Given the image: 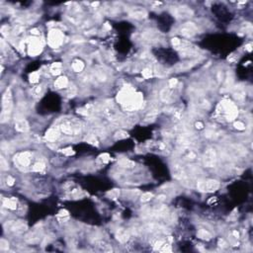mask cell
I'll use <instances>...</instances> for the list:
<instances>
[{
	"mask_svg": "<svg viewBox=\"0 0 253 253\" xmlns=\"http://www.w3.org/2000/svg\"><path fill=\"white\" fill-rule=\"evenodd\" d=\"M71 67L73 69V71L75 72H81L84 69V63L81 61H79V59H76V61H74L72 62Z\"/></svg>",
	"mask_w": 253,
	"mask_h": 253,
	"instance_id": "cell-22",
	"label": "cell"
},
{
	"mask_svg": "<svg viewBox=\"0 0 253 253\" xmlns=\"http://www.w3.org/2000/svg\"><path fill=\"white\" fill-rule=\"evenodd\" d=\"M43 50V43L38 38L34 37L30 39L29 46H28V53L31 56H36L40 55Z\"/></svg>",
	"mask_w": 253,
	"mask_h": 253,
	"instance_id": "cell-4",
	"label": "cell"
},
{
	"mask_svg": "<svg viewBox=\"0 0 253 253\" xmlns=\"http://www.w3.org/2000/svg\"><path fill=\"white\" fill-rule=\"evenodd\" d=\"M128 137H129L128 132L125 131H119V132H117L115 135L116 140H124V138H126Z\"/></svg>",
	"mask_w": 253,
	"mask_h": 253,
	"instance_id": "cell-32",
	"label": "cell"
},
{
	"mask_svg": "<svg viewBox=\"0 0 253 253\" xmlns=\"http://www.w3.org/2000/svg\"><path fill=\"white\" fill-rule=\"evenodd\" d=\"M3 206L10 209V210H16V208H17V200L14 197H12L10 199H6V200L3 201Z\"/></svg>",
	"mask_w": 253,
	"mask_h": 253,
	"instance_id": "cell-21",
	"label": "cell"
},
{
	"mask_svg": "<svg viewBox=\"0 0 253 253\" xmlns=\"http://www.w3.org/2000/svg\"><path fill=\"white\" fill-rule=\"evenodd\" d=\"M197 189L201 192H205V180L197 181Z\"/></svg>",
	"mask_w": 253,
	"mask_h": 253,
	"instance_id": "cell-43",
	"label": "cell"
},
{
	"mask_svg": "<svg viewBox=\"0 0 253 253\" xmlns=\"http://www.w3.org/2000/svg\"><path fill=\"white\" fill-rule=\"evenodd\" d=\"M94 78L96 79V80L100 81V82H104V81H106L107 75H106V73H105L104 71H102V70H98V71L95 72Z\"/></svg>",
	"mask_w": 253,
	"mask_h": 253,
	"instance_id": "cell-27",
	"label": "cell"
},
{
	"mask_svg": "<svg viewBox=\"0 0 253 253\" xmlns=\"http://www.w3.org/2000/svg\"><path fill=\"white\" fill-rule=\"evenodd\" d=\"M98 246L100 247V249L102 251H105V252H108V251H112V247L110 245L106 244L105 242H99L98 243Z\"/></svg>",
	"mask_w": 253,
	"mask_h": 253,
	"instance_id": "cell-34",
	"label": "cell"
},
{
	"mask_svg": "<svg viewBox=\"0 0 253 253\" xmlns=\"http://www.w3.org/2000/svg\"><path fill=\"white\" fill-rule=\"evenodd\" d=\"M119 164L122 167H125V168H132V167L135 165V163L134 162V161H132V160H129V159H126V158L120 160Z\"/></svg>",
	"mask_w": 253,
	"mask_h": 253,
	"instance_id": "cell-25",
	"label": "cell"
},
{
	"mask_svg": "<svg viewBox=\"0 0 253 253\" xmlns=\"http://www.w3.org/2000/svg\"><path fill=\"white\" fill-rule=\"evenodd\" d=\"M100 158H101V160H102L104 163L109 162V160L111 159V158H110V155H109L108 153H103L102 155L100 156Z\"/></svg>",
	"mask_w": 253,
	"mask_h": 253,
	"instance_id": "cell-46",
	"label": "cell"
},
{
	"mask_svg": "<svg viewBox=\"0 0 253 253\" xmlns=\"http://www.w3.org/2000/svg\"><path fill=\"white\" fill-rule=\"evenodd\" d=\"M63 34L61 31L53 29L47 34V44L52 47H58L63 43Z\"/></svg>",
	"mask_w": 253,
	"mask_h": 253,
	"instance_id": "cell-2",
	"label": "cell"
},
{
	"mask_svg": "<svg viewBox=\"0 0 253 253\" xmlns=\"http://www.w3.org/2000/svg\"><path fill=\"white\" fill-rule=\"evenodd\" d=\"M31 34L33 35V36H38V35H39L40 33H39V31H38L37 29H33L31 31Z\"/></svg>",
	"mask_w": 253,
	"mask_h": 253,
	"instance_id": "cell-56",
	"label": "cell"
},
{
	"mask_svg": "<svg viewBox=\"0 0 253 253\" xmlns=\"http://www.w3.org/2000/svg\"><path fill=\"white\" fill-rule=\"evenodd\" d=\"M103 113L107 118L112 121H116L119 119V113L113 105H106L103 108Z\"/></svg>",
	"mask_w": 253,
	"mask_h": 253,
	"instance_id": "cell-8",
	"label": "cell"
},
{
	"mask_svg": "<svg viewBox=\"0 0 253 253\" xmlns=\"http://www.w3.org/2000/svg\"><path fill=\"white\" fill-rule=\"evenodd\" d=\"M77 94V87L74 86V85H71V86H69L67 88V90H66V97L68 98H73L75 95Z\"/></svg>",
	"mask_w": 253,
	"mask_h": 253,
	"instance_id": "cell-28",
	"label": "cell"
},
{
	"mask_svg": "<svg viewBox=\"0 0 253 253\" xmlns=\"http://www.w3.org/2000/svg\"><path fill=\"white\" fill-rule=\"evenodd\" d=\"M150 147L152 148L154 150H165L166 149V145L161 141H155V142H152L150 145Z\"/></svg>",
	"mask_w": 253,
	"mask_h": 253,
	"instance_id": "cell-26",
	"label": "cell"
},
{
	"mask_svg": "<svg viewBox=\"0 0 253 253\" xmlns=\"http://www.w3.org/2000/svg\"><path fill=\"white\" fill-rule=\"evenodd\" d=\"M151 198H152V194H151V193H149V192H146V193H144V194H142L141 200V202L145 203V202L150 201Z\"/></svg>",
	"mask_w": 253,
	"mask_h": 253,
	"instance_id": "cell-37",
	"label": "cell"
},
{
	"mask_svg": "<svg viewBox=\"0 0 253 253\" xmlns=\"http://www.w3.org/2000/svg\"><path fill=\"white\" fill-rule=\"evenodd\" d=\"M177 83H178V80H177L176 78H171L168 82V85H169V88H171V89H173V88L176 87Z\"/></svg>",
	"mask_w": 253,
	"mask_h": 253,
	"instance_id": "cell-44",
	"label": "cell"
},
{
	"mask_svg": "<svg viewBox=\"0 0 253 253\" xmlns=\"http://www.w3.org/2000/svg\"><path fill=\"white\" fill-rule=\"evenodd\" d=\"M67 85H68V80L65 76L58 77L55 82V87L56 89H62V88H65Z\"/></svg>",
	"mask_w": 253,
	"mask_h": 253,
	"instance_id": "cell-20",
	"label": "cell"
},
{
	"mask_svg": "<svg viewBox=\"0 0 253 253\" xmlns=\"http://www.w3.org/2000/svg\"><path fill=\"white\" fill-rule=\"evenodd\" d=\"M224 75L226 74L223 73V70H217L211 79V86L213 88H216L217 86L220 85L224 79Z\"/></svg>",
	"mask_w": 253,
	"mask_h": 253,
	"instance_id": "cell-11",
	"label": "cell"
},
{
	"mask_svg": "<svg viewBox=\"0 0 253 253\" xmlns=\"http://www.w3.org/2000/svg\"><path fill=\"white\" fill-rule=\"evenodd\" d=\"M173 13L177 18L185 19V18L191 17L193 15V11L189 7H186V6H180V7L174 8Z\"/></svg>",
	"mask_w": 253,
	"mask_h": 253,
	"instance_id": "cell-7",
	"label": "cell"
},
{
	"mask_svg": "<svg viewBox=\"0 0 253 253\" xmlns=\"http://www.w3.org/2000/svg\"><path fill=\"white\" fill-rule=\"evenodd\" d=\"M31 160H32L31 153L27 152V151H25V152H21V153H19L15 156V162H17V164L19 166L24 167V168H26V167H28L30 165Z\"/></svg>",
	"mask_w": 253,
	"mask_h": 253,
	"instance_id": "cell-5",
	"label": "cell"
},
{
	"mask_svg": "<svg viewBox=\"0 0 253 253\" xmlns=\"http://www.w3.org/2000/svg\"><path fill=\"white\" fill-rule=\"evenodd\" d=\"M12 93L10 89H6L2 96V113H1V123H5L8 121L9 115L12 110Z\"/></svg>",
	"mask_w": 253,
	"mask_h": 253,
	"instance_id": "cell-1",
	"label": "cell"
},
{
	"mask_svg": "<svg viewBox=\"0 0 253 253\" xmlns=\"http://www.w3.org/2000/svg\"><path fill=\"white\" fill-rule=\"evenodd\" d=\"M46 140L49 141H55L59 138V131L58 129H50L49 131L46 132L45 135Z\"/></svg>",
	"mask_w": 253,
	"mask_h": 253,
	"instance_id": "cell-17",
	"label": "cell"
},
{
	"mask_svg": "<svg viewBox=\"0 0 253 253\" xmlns=\"http://www.w3.org/2000/svg\"><path fill=\"white\" fill-rule=\"evenodd\" d=\"M0 166H1V169L3 170V171H6V170H8L9 166H8V162H6L5 158L1 156V158H0Z\"/></svg>",
	"mask_w": 253,
	"mask_h": 253,
	"instance_id": "cell-36",
	"label": "cell"
},
{
	"mask_svg": "<svg viewBox=\"0 0 253 253\" xmlns=\"http://www.w3.org/2000/svg\"><path fill=\"white\" fill-rule=\"evenodd\" d=\"M220 188V183L217 180L210 179L205 181V192H216Z\"/></svg>",
	"mask_w": 253,
	"mask_h": 253,
	"instance_id": "cell-12",
	"label": "cell"
},
{
	"mask_svg": "<svg viewBox=\"0 0 253 253\" xmlns=\"http://www.w3.org/2000/svg\"><path fill=\"white\" fill-rule=\"evenodd\" d=\"M107 195L109 196V198L113 199V200H116V199L119 197V195H120V191H119L118 189H113V190H111L110 192L107 193Z\"/></svg>",
	"mask_w": 253,
	"mask_h": 253,
	"instance_id": "cell-33",
	"label": "cell"
},
{
	"mask_svg": "<svg viewBox=\"0 0 253 253\" xmlns=\"http://www.w3.org/2000/svg\"><path fill=\"white\" fill-rule=\"evenodd\" d=\"M43 93V87L42 86H37L35 89L33 90V95L34 97H39L41 96Z\"/></svg>",
	"mask_w": 253,
	"mask_h": 253,
	"instance_id": "cell-39",
	"label": "cell"
},
{
	"mask_svg": "<svg viewBox=\"0 0 253 253\" xmlns=\"http://www.w3.org/2000/svg\"><path fill=\"white\" fill-rule=\"evenodd\" d=\"M6 181H7V185L8 186H13L14 183H15V179L12 176H8L7 179H6Z\"/></svg>",
	"mask_w": 253,
	"mask_h": 253,
	"instance_id": "cell-50",
	"label": "cell"
},
{
	"mask_svg": "<svg viewBox=\"0 0 253 253\" xmlns=\"http://www.w3.org/2000/svg\"><path fill=\"white\" fill-rule=\"evenodd\" d=\"M8 30H9L8 26H3V27L1 28V33H2L3 35H6V32H8Z\"/></svg>",
	"mask_w": 253,
	"mask_h": 253,
	"instance_id": "cell-53",
	"label": "cell"
},
{
	"mask_svg": "<svg viewBox=\"0 0 253 253\" xmlns=\"http://www.w3.org/2000/svg\"><path fill=\"white\" fill-rule=\"evenodd\" d=\"M233 97L237 101V102H243L245 100V97H246V93H245V90L244 88L242 86H237L233 89Z\"/></svg>",
	"mask_w": 253,
	"mask_h": 253,
	"instance_id": "cell-13",
	"label": "cell"
},
{
	"mask_svg": "<svg viewBox=\"0 0 253 253\" xmlns=\"http://www.w3.org/2000/svg\"><path fill=\"white\" fill-rule=\"evenodd\" d=\"M195 99H196V105L200 108L204 109V110H210L211 109V104L210 102L205 99L203 96H195Z\"/></svg>",
	"mask_w": 253,
	"mask_h": 253,
	"instance_id": "cell-16",
	"label": "cell"
},
{
	"mask_svg": "<svg viewBox=\"0 0 253 253\" xmlns=\"http://www.w3.org/2000/svg\"><path fill=\"white\" fill-rule=\"evenodd\" d=\"M195 126H196V129H202L204 128V124H203V123H202V122L198 121V122H196Z\"/></svg>",
	"mask_w": 253,
	"mask_h": 253,
	"instance_id": "cell-51",
	"label": "cell"
},
{
	"mask_svg": "<svg viewBox=\"0 0 253 253\" xmlns=\"http://www.w3.org/2000/svg\"><path fill=\"white\" fill-rule=\"evenodd\" d=\"M68 244L70 246H76L77 245V238L74 236L70 237V238L68 239Z\"/></svg>",
	"mask_w": 253,
	"mask_h": 253,
	"instance_id": "cell-45",
	"label": "cell"
},
{
	"mask_svg": "<svg viewBox=\"0 0 253 253\" xmlns=\"http://www.w3.org/2000/svg\"><path fill=\"white\" fill-rule=\"evenodd\" d=\"M86 141H87V142H89V144H97V142H98L96 137H95V135H88V137L86 138Z\"/></svg>",
	"mask_w": 253,
	"mask_h": 253,
	"instance_id": "cell-42",
	"label": "cell"
},
{
	"mask_svg": "<svg viewBox=\"0 0 253 253\" xmlns=\"http://www.w3.org/2000/svg\"><path fill=\"white\" fill-rule=\"evenodd\" d=\"M196 31H197L196 25L194 23H191V22H188V23H185L181 27L180 34L185 38H191L196 34Z\"/></svg>",
	"mask_w": 253,
	"mask_h": 253,
	"instance_id": "cell-6",
	"label": "cell"
},
{
	"mask_svg": "<svg viewBox=\"0 0 253 253\" xmlns=\"http://www.w3.org/2000/svg\"><path fill=\"white\" fill-rule=\"evenodd\" d=\"M116 238L118 241L122 242V243H125L129 239V232L124 229H118L116 232Z\"/></svg>",
	"mask_w": 253,
	"mask_h": 253,
	"instance_id": "cell-15",
	"label": "cell"
},
{
	"mask_svg": "<svg viewBox=\"0 0 253 253\" xmlns=\"http://www.w3.org/2000/svg\"><path fill=\"white\" fill-rule=\"evenodd\" d=\"M233 126H235V128L236 129H238V131H243V129H245V125L243 124V122H241V121L235 122Z\"/></svg>",
	"mask_w": 253,
	"mask_h": 253,
	"instance_id": "cell-38",
	"label": "cell"
},
{
	"mask_svg": "<svg viewBox=\"0 0 253 253\" xmlns=\"http://www.w3.org/2000/svg\"><path fill=\"white\" fill-rule=\"evenodd\" d=\"M232 235H233V237H235V238H239V232H237V230H233L232 232Z\"/></svg>",
	"mask_w": 253,
	"mask_h": 253,
	"instance_id": "cell-54",
	"label": "cell"
},
{
	"mask_svg": "<svg viewBox=\"0 0 253 253\" xmlns=\"http://www.w3.org/2000/svg\"><path fill=\"white\" fill-rule=\"evenodd\" d=\"M232 85H233V74H232V72H227V73L224 75L221 90L223 91L229 90V88H232Z\"/></svg>",
	"mask_w": 253,
	"mask_h": 253,
	"instance_id": "cell-14",
	"label": "cell"
},
{
	"mask_svg": "<svg viewBox=\"0 0 253 253\" xmlns=\"http://www.w3.org/2000/svg\"><path fill=\"white\" fill-rule=\"evenodd\" d=\"M58 216H61V217H67L68 216V212L65 211V210H61V212H59Z\"/></svg>",
	"mask_w": 253,
	"mask_h": 253,
	"instance_id": "cell-52",
	"label": "cell"
},
{
	"mask_svg": "<svg viewBox=\"0 0 253 253\" xmlns=\"http://www.w3.org/2000/svg\"><path fill=\"white\" fill-rule=\"evenodd\" d=\"M29 79H30L31 83H37V82H39V79H40L39 72H37V71L32 72V73L30 74V76H29Z\"/></svg>",
	"mask_w": 253,
	"mask_h": 253,
	"instance_id": "cell-31",
	"label": "cell"
},
{
	"mask_svg": "<svg viewBox=\"0 0 253 253\" xmlns=\"http://www.w3.org/2000/svg\"><path fill=\"white\" fill-rule=\"evenodd\" d=\"M62 153L63 154H65V155H73L74 154V151H73V149H72V148H65V149H63L62 150Z\"/></svg>",
	"mask_w": 253,
	"mask_h": 253,
	"instance_id": "cell-47",
	"label": "cell"
},
{
	"mask_svg": "<svg viewBox=\"0 0 253 253\" xmlns=\"http://www.w3.org/2000/svg\"><path fill=\"white\" fill-rule=\"evenodd\" d=\"M45 168H46L45 163L42 162V161H39V162L34 164L33 167H32V170L35 172H42V171H44V169Z\"/></svg>",
	"mask_w": 253,
	"mask_h": 253,
	"instance_id": "cell-30",
	"label": "cell"
},
{
	"mask_svg": "<svg viewBox=\"0 0 253 253\" xmlns=\"http://www.w3.org/2000/svg\"><path fill=\"white\" fill-rule=\"evenodd\" d=\"M171 44L174 47H179L180 45H181V41H180L179 39H177V38H173V39L171 40Z\"/></svg>",
	"mask_w": 253,
	"mask_h": 253,
	"instance_id": "cell-49",
	"label": "cell"
},
{
	"mask_svg": "<svg viewBox=\"0 0 253 253\" xmlns=\"http://www.w3.org/2000/svg\"><path fill=\"white\" fill-rule=\"evenodd\" d=\"M146 12L144 10H135L131 13V16L135 19H144L146 17Z\"/></svg>",
	"mask_w": 253,
	"mask_h": 253,
	"instance_id": "cell-24",
	"label": "cell"
},
{
	"mask_svg": "<svg viewBox=\"0 0 253 253\" xmlns=\"http://www.w3.org/2000/svg\"><path fill=\"white\" fill-rule=\"evenodd\" d=\"M98 5H99V2L93 3V4H92V6H93V7H96V6H98Z\"/></svg>",
	"mask_w": 253,
	"mask_h": 253,
	"instance_id": "cell-58",
	"label": "cell"
},
{
	"mask_svg": "<svg viewBox=\"0 0 253 253\" xmlns=\"http://www.w3.org/2000/svg\"><path fill=\"white\" fill-rule=\"evenodd\" d=\"M183 148H184V149L182 151V156L184 157V159L192 161L197 158V153H196L194 150H192L191 148H189V147H183Z\"/></svg>",
	"mask_w": 253,
	"mask_h": 253,
	"instance_id": "cell-19",
	"label": "cell"
},
{
	"mask_svg": "<svg viewBox=\"0 0 253 253\" xmlns=\"http://www.w3.org/2000/svg\"><path fill=\"white\" fill-rule=\"evenodd\" d=\"M8 248H9L8 241H6L5 239L0 240V249H1V250H8Z\"/></svg>",
	"mask_w": 253,
	"mask_h": 253,
	"instance_id": "cell-40",
	"label": "cell"
},
{
	"mask_svg": "<svg viewBox=\"0 0 253 253\" xmlns=\"http://www.w3.org/2000/svg\"><path fill=\"white\" fill-rule=\"evenodd\" d=\"M171 250L172 249H171V247H170V245L166 242H164L162 244V246H161L160 249H159V251H161V252H170Z\"/></svg>",
	"mask_w": 253,
	"mask_h": 253,
	"instance_id": "cell-41",
	"label": "cell"
},
{
	"mask_svg": "<svg viewBox=\"0 0 253 253\" xmlns=\"http://www.w3.org/2000/svg\"><path fill=\"white\" fill-rule=\"evenodd\" d=\"M217 151L215 148H208L207 150L205 151L204 156H203V163L206 167H214L217 164Z\"/></svg>",
	"mask_w": 253,
	"mask_h": 253,
	"instance_id": "cell-3",
	"label": "cell"
},
{
	"mask_svg": "<svg viewBox=\"0 0 253 253\" xmlns=\"http://www.w3.org/2000/svg\"><path fill=\"white\" fill-rule=\"evenodd\" d=\"M197 236L199 238L204 239V240H210L212 238V235L206 229H199L197 232Z\"/></svg>",
	"mask_w": 253,
	"mask_h": 253,
	"instance_id": "cell-23",
	"label": "cell"
},
{
	"mask_svg": "<svg viewBox=\"0 0 253 253\" xmlns=\"http://www.w3.org/2000/svg\"><path fill=\"white\" fill-rule=\"evenodd\" d=\"M15 129L20 132H27L30 129L29 123H28L27 120L24 119L23 117L16 118L15 119Z\"/></svg>",
	"mask_w": 253,
	"mask_h": 253,
	"instance_id": "cell-9",
	"label": "cell"
},
{
	"mask_svg": "<svg viewBox=\"0 0 253 253\" xmlns=\"http://www.w3.org/2000/svg\"><path fill=\"white\" fill-rule=\"evenodd\" d=\"M10 229L16 232H23L27 229V226L22 221H16V223H11L9 224Z\"/></svg>",
	"mask_w": 253,
	"mask_h": 253,
	"instance_id": "cell-18",
	"label": "cell"
},
{
	"mask_svg": "<svg viewBox=\"0 0 253 253\" xmlns=\"http://www.w3.org/2000/svg\"><path fill=\"white\" fill-rule=\"evenodd\" d=\"M160 100L166 104H170L174 101V95L171 88H163L159 93Z\"/></svg>",
	"mask_w": 253,
	"mask_h": 253,
	"instance_id": "cell-10",
	"label": "cell"
},
{
	"mask_svg": "<svg viewBox=\"0 0 253 253\" xmlns=\"http://www.w3.org/2000/svg\"><path fill=\"white\" fill-rule=\"evenodd\" d=\"M219 245L223 246H223L226 245V241H224L223 239H219Z\"/></svg>",
	"mask_w": 253,
	"mask_h": 253,
	"instance_id": "cell-55",
	"label": "cell"
},
{
	"mask_svg": "<svg viewBox=\"0 0 253 253\" xmlns=\"http://www.w3.org/2000/svg\"><path fill=\"white\" fill-rule=\"evenodd\" d=\"M251 47H252L251 44H248V45H246V46H245V50H248V52H251V50H252V49H251Z\"/></svg>",
	"mask_w": 253,
	"mask_h": 253,
	"instance_id": "cell-57",
	"label": "cell"
},
{
	"mask_svg": "<svg viewBox=\"0 0 253 253\" xmlns=\"http://www.w3.org/2000/svg\"><path fill=\"white\" fill-rule=\"evenodd\" d=\"M142 76H144V78H150L151 76H152V74H153V71L151 70L150 68H144V70H142Z\"/></svg>",
	"mask_w": 253,
	"mask_h": 253,
	"instance_id": "cell-35",
	"label": "cell"
},
{
	"mask_svg": "<svg viewBox=\"0 0 253 253\" xmlns=\"http://www.w3.org/2000/svg\"><path fill=\"white\" fill-rule=\"evenodd\" d=\"M50 71L53 75H58L61 72V64L59 62H55L50 66Z\"/></svg>",
	"mask_w": 253,
	"mask_h": 253,
	"instance_id": "cell-29",
	"label": "cell"
},
{
	"mask_svg": "<svg viewBox=\"0 0 253 253\" xmlns=\"http://www.w3.org/2000/svg\"><path fill=\"white\" fill-rule=\"evenodd\" d=\"M15 32H14V34L15 35H19V34H21V33H23V31H24V27L23 26H21V25H19V26H17L15 28V30H14Z\"/></svg>",
	"mask_w": 253,
	"mask_h": 253,
	"instance_id": "cell-48",
	"label": "cell"
}]
</instances>
